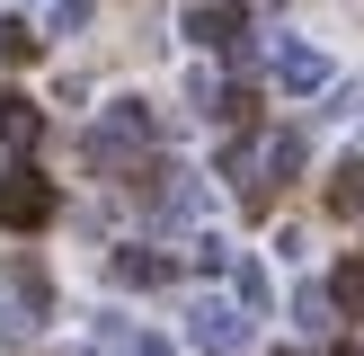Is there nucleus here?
Masks as SVG:
<instances>
[{"instance_id": "nucleus-1", "label": "nucleus", "mask_w": 364, "mask_h": 356, "mask_svg": "<svg viewBox=\"0 0 364 356\" xmlns=\"http://www.w3.org/2000/svg\"><path fill=\"white\" fill-rule=\"evenodd\" d=\"M45 214H53V187H45V178H36V169H18V178H0V223H9V231H27V223H45Z\"/></svg>"}, {"instance_id": "nucleus-2", "label": "nucleus", "mask_w": 364, "mask_h": 356, "mask_svg": "<svg viewBox=\"0 0 364 356\" xmlns=\"http://www.w3.org/2000/svg\"><path fill=\"white\" fill-rule=\"evenodd\" d=\"M196 338H205V347H240V312H223V303H196Z\"/></svg>"}, {"instance_id": "nucleus-3", "label": "nucleus", "mask_w": 364, "mask_h": 356, "mask_svg": "<svg viewBox=\"0 0 364 356\" xmlns=\"http://www.w3.org/2000/svg\"><path fill=\"white\" fill-rule=\"evenodd\" d=\"M329 303H338V312H347V320H364V258H347V267H338Z\"/></svg>"}, {"instance_id": "nucleus-4", "label": "nucleus", "mask_w": 364, "mask_h": 356, "mask_svg": "<svg viewBox=\"0 0 364 356\" xmlns=\"http://www.w3.org/2000/svg\"><path fill=\"white\" fill-rule=\"evenodd\" d=\"M329 214H364V160H347V169H338V187H329Z\"/></svg>"}, {"instance_id": "nucleus-5", "label": "nucleus", "mask_w": 364, "mask_h": 356, "mask_svg": "<svg viewBox=\"0 0 364 356\" xmlns=\"http://www.w3.org/2000/svg\"><path fill=\"white\" fill-rule=\"evenodd\" d=\"M187 36H196V45H231L240 18H231V9H205V18H187Z\"/></svg>"}, {"instance_id": "nucleus-6", "label": "nucleus", "mask_w": 364, "mask_h": 356, "mask_svg": "<svg viewBox=\"0 0 364 356\" xmlns=\"http://www.w3.org/2000/svg\"><path fill=\"white\" fill-rule=\"evenodd\" d=\"M0 134H9V142H36V107L9 98V107H0Z\"/></svg>"}]
</instances>
